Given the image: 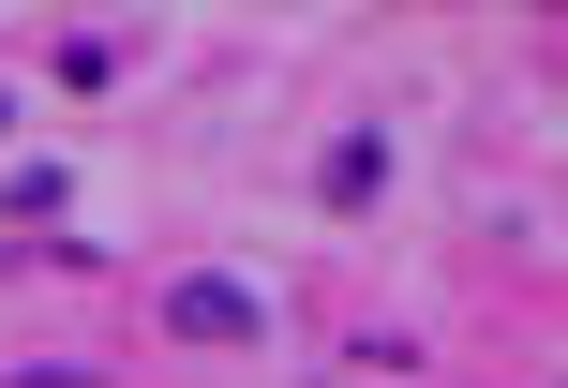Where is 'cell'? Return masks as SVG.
I'll return each instance as SVG.
<instances>
[]
</instances>
